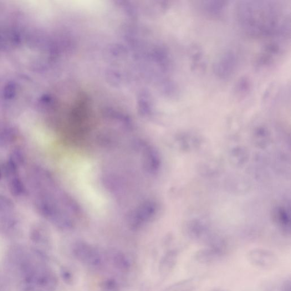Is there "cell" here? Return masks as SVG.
Listing matches in <instances>:
<instances>
[{
    "instance_id": "6da1fadb",
    "label": "cell",
    "mask_w": 291,
    "mask_h": 291,
    "mask_svg": "<svg viewBox=\"0 0 291 291\" xmlns=\"http://www.w3.org/2000/svg\"><path fill=\"white\" fill-rule=\"evenodd\" d=\"M237 17L243 31L254 37L278 36L289 30V21L277 2H240Z\"/></svg>"
},
{
    "instance_id": "7a4b0ae2",
    "label": "cell",
    "mask_w": 291,
    "mask_h": 291,
    "mask_svg": "<svg viewBox=\"0 0 291 291\" xmlns=\"http://www.w3.org/2000/svg\"><path fill=\"white\" fill-rule=\"evenodd\" d=\"M73 252L76 259L89 267L98 268L103 264V259L99 250L87 243H76Z\"/></svg>"
},
{
    "instance_id": "3957f363",
    "label": "cell",
    "mask_w": 291,
    "mask_h": 291,
    "mask_svg": "<svg viewBox=\"0 0 291 291\" xmlns=\"http://www.w3.org/2000/svg\"><path fill=\"white\" fill-rule=\"evenodd\" d=\"M156 205L150 200L143 202L131 212L129 216L128 223L133 229H138L144 227L155 216Z\"/></svg>"
},
{
    "instance_id": "277c9868",
    "label": "cell",
    "mask_w": 291,
    "mask_h": 291,
    "mask_svg": "<svg viewBox=\"0 0 291 291\" xmlns=\"http://www.w3.org/2000/svg\"><path fill=\"white\" fill-rule=\"evenodd\" d=\"M249 262L254 267L262 269H270L278 263V258L273 252L264 249H254L247 254Z\"/></svg>"
},
{
    "instance_id": "5b68a950",
    "label": "cell",
    "mask_w": 291,
    "mask_h": 291,
    "mask_svg": "<svg viewBox=\"0 0 291 291\" xmlns=\"http://www.w3.org/2000/svg\"><path fill=\"white\" fill-rule=\"evenodd\" d=\"M237 58L233 52H228L222 55L214 64V73L219 78L230 77L236 70Z\"/></svg>"
},
{
    "instance_id": "8992f818",
    "label": "cell",
    "mask_w": 291,
    "mask_h": 291,
    "mask_svg": "<svg viewBox=\"0 0 291 291\" xmlns=\"http://www.w3.org/2000/svg\"><path fill=\"white\" fill-rule=\"evenodd\" d=\"M224 254L223 249L210 247L199 250L195 255V259L199 263L211 264L218 261Z\"/></svg>"
},
{
    "instance_id": "52a82bcc",
    "label": "cell",
    "mask_w": 291,
    "mask_h": 291,
    "mask_svg": "<svg viewBox=\"0 0 291 291\" xmlns=\"http://www.w3.org/2000/svg\"><path fill=\"white\" fill-rule=\"evenodd\" d=\"M143 162L146 170L149 172H153L157 170L158 161L156 152L150 146L142 144L141 145Z\"/></svg>"
},
{
    "instance_id": "ba28073f",
    "label": "cell",
    "mask_w": 291,
    "mask_h": 291,
    "mask_svg": "<svg viewBox=\"0 0 291 291\" xmlns=\"http://www.w3.org/2000/svg\"><path fill=\"white\" fill-rule=\"evenodd\" d=\"M177 256L178 253L172 250L163 257L160 264V272L162 276H166L172 272L175 267Z\"/></svg>"
},
{
    "instance_id": "9c48e42d",
    "label": "cell",
    "mask_w": 291,
    "mask_h": 291,
    "mask_svg": "<svg viewBox=\"0 0 291 291\" xmlns=\"http://www.w3.org/2000/svg\"><path fill=\"white\" fill-rule=\"evenodd\" d=\"M110 259L116 269L121 272H128L131 267L130 259L123 253L115 252L111 253Z\"/></svg>"
},
{
    "instance_id": "30bf717a",
    "label": "cell",
    "mask_w": 291,
    "mask_h": 291,
    "mask_svg": "<svg viewBox=\"0 0 291 291\" xmlns=\"http://www.w3.org/2000/svg\"><path fill=\"white\" fill-rule=\"evenodd\" d=\"M203 5V9H205L206 13L213 16H218L221 14L226 7V3L223 2H204Z\"/></svg>"
},
{
    "instance_id": "8fae6325",
    "label": "cell",
    "mask_w": 291,
    "mask_h": 291,
    "mask_svg": "<svg viewBox=\"0 0 291 291\" xmlns=\"http://www.w3.org/2000/svg\"><path fill=\"white\" fill-rule=\"evenodd\" d=\"M103 291H118L119 284L114 279H107L102 283L101 286Z\"/></svg>"
},
{
    "instance_id": "7c38bea8",
    "label": "cell",
    "mask_w": 291,
    "mask_h": 291,
    "mask_svg": "<svg viewBox=\"0 0 291 291\" xmlns=\"http://www.w3.org/2000/svg\"><path fill=\"white\" fill-rule=\"evenodd\" d=\"M290 281L286 280L282 283L273 286L270 291H290Z\"/></svg>"
},
{
    "instance_id": "4fadbf2b",
    "label": "cell",
    "mask_w": 291,
    "mask_h": 291,
    "mask_svg": "<svg viewBox=\"0 0 291 291\" xmlns=\"http://www.w3.org/2000/svg\"><path fill=\"white\" fill-rule=\"evenodd\" d=\"M63 273H64L63 277L66 282H72L73 279V275L71 274V273L69 272V271L65 270Z\"/></svg>"
},
{
    "instance_id": "5bb4252c",
    "label": "cell",
    "mask_w": 291,
    "mask_h": 291,
    "mask_svg": "<svg viewBox=\"0 0 291 291\" xmlns=\"http://www.w3.org/2000/svg\"><path fill=\"white\" fill-rule=\"evenodd\" d=\"M211 291H229V290L225 288H214Z\"/></svg>"
},
{
    "instance_id": "9a60e30c",
    "label": "cell",
    "mask_w": 291,
    "mask_h": 291,
    "mask_svg": "<svg viewBox=\"0 0 291 291\" xmlns=\"http://www.w3.org/2000/svg\"><path fill=\"white\" fill-rule=\"evenodd\" d=\"M0 176H1V174H0Z\"/></svg>"
}]
</instances>
